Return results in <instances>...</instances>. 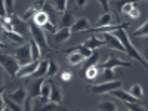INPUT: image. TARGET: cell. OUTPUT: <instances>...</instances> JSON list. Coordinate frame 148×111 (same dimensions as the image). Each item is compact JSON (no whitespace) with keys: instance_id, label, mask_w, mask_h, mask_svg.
I'll return each mask as SVG.
<instances>
[{"instance_id":"obj_18","label":"cell","mask_w":148,"mask_h":111,"mask_svg":"<svg viewBox=\"0 0 148 111\" xmlns=\"http://www.w3.org/2000/svg\"><path fill=\"white\" fill-rule=\"evenodd\" d=\"M67 61H68V64H70V65H79V64L84 62V58H83L79 52L73 51V52H70V53H68Z\"/></svg>"},{"instance_id":"obj_13","label":"cell","mask_w":148,"mask_h":111,"mask_svg":"<svg viewBox=\"0 0 148 111\" xmlns=\"http://www.w3.org/2000/svg\"><path fill=\"white\" fill-rule=\"evenodd\" d=\"M49 101H52L55 104H61L62 101V92L55 83L51 82V93H49Z\"/></svg>"},{"instance_id":"obj_22","label":"cell","mask_w":148,"mask_h":111,"mask_svg":"<svg viewBox=\"0 0 148 111\" xmlns=\"http://www.w3.org/2000/svg\"><path fill=\"white\" fill-rule=\"evenodd\" d=\"M83 46H86V47H89V49H92V51H93V49L99 47V46H104V40L98 39V37L93 34L89 40H86V42H84V45H83Z\"/></svg>"},{"instance_id":"obj_8","label":"cell","mask_w":148,"mask_h":111,"mask_svg":"<svg viewBox=\"0 0 148 111\" xmlns=\"http://www.w3.org/2000/svg\"><path fill=\"white\" fill-rule=\"evenodd\" d=\"M10 21H12V27H14V31L24 36L27 33V27H25V22H24L22 18H19L18 15H10Z\"/></svg>"},{"instance_id":"obj_34","label":"cell","mask_w":148,"mask_h":111,"mask_svg":"<svg viewBox=\"0 0 148 111\" xmlns=\"http://www.w3.org/2000/svg\"><path fill=\"white\" fill-rule=\"evenodd\" d=\"M126 105H127V110H132V111H145L147 110L139 102H126Z\"/></svg>"},{"instance_id":"obj_20","label":"cell","mask_w":148,"mask_h":111,"mask_svg":"<svg viewBox=\"0 0 148 111\" xmlns=\"http://www.w3.org/2000/svg\"><path fill=\"white\" fill-rule=\"evenodd\" d=\"M74 21H76V18H74V14H71V12H64L62 14V19H61V24H62V28H70Z\"/></svg>"},{"instance_id":"obj_31","label":"cell","mask_w":148,"mask_h":111,"mask_svg":"<svg viewBox=\"0 0 148 111\" xmlns=\"http://www.w3.org/2000/svg\"><path fill=\"white\" fill-rule=\"evenodd\" d=\"M53 8H55L56 12L64 14L67 10V0H53Z\"/></svg>"},{"instance_id":"obj_33","label":"cell","mask_w":148,"mask_h":111,"mask_svg":"<svg viewBox=\"0 0 148 111\" xmlns=\"http://www.w3.org/2000/svg\"><path fill=\"white\" fill-rule=\"evenodd\" d=\"M56 73H58V67H56V64L53 62V61H49V65H47V73H46V76H47V77H52V76H55Z\"/></svg>"},{"instance_id":"obj_46","label":"cell","mask_w":148,"mask_h":111,"mask_svg":"<svg viewBox=\"0 0 148 111\" xmlns=\"http://www.w3.org/2000/svg\"><path fill=\"white\" fill-rule=\"evenodd\" d=\"M0 110H5V101H3V95L0 93Z\"/></svg>"},{"instance_id":"obj_36","label":"cell","mask_w":148,"mask_h":111,"mask_svg":"<svg viewBox=\"0 0 148 111\" xmlns=\"http://www.w3.org/2000/svg\"><path fill=\"white\" fill-rule=\"evenodd\" d=\"M14 2H15V0H5V8H6L8 15L14 14Z\"/></svg>"},{"instance_id":"obj_40","label":"cell","mask_w":148,"mask_h":111,"mask_svg":"<svg viewBox=\"0 0 148 111\" xmlns=\"http://www.w3.org/2000/svg\"><path fill=\"white\" fill-rule=\"evenodd\" d=\"M43 28H45V30H47L49 33H52V34H53V33L56 31V28H55V25H53V24H52L51 21H47V22L45 24V25H43Z\"/></svg>"},{"instance_id":"obj_2","label":"cell","mask_w":148,"mask_h":111,"mask_svg":"<svg viewBox=\"0 0 148 111\" xmlns=\"http://www.w3.org/2000/svg\"><path fill=\"white\" fill-rule=\"evenodd\" d=\"M0 65H2L6 73L10 77H16V73L19 70V64L15 56L12 55H6V53H0Z\"/></svg>"},{"instance_id":"obj_45","label":"cell","mask_w":148,"mask_h":111,"mask_svg":"<svg viewBox=\"0 0 148 111\" xmlns=\"http://www.w3.org/2000/svg\"><path fill=\"white\" fill-rule=\"evenodd\" d=\"M88 5V0H76V6L77 8H83Z\"/></svg>"},{"instance_id":"obj_39","label":"cell","mask_w":148,"mask_h":111,"mask_svg":"<svg viewBox=\"0 0 148 111\" xmlns=\"http://www.w3.org/2000/svg\"><path fill=\"white\" fill-rule=\"evenodd\" d=\"M56 108H58V104H55V102H52V101L46 102V104L42 107V110H46V111H52V110H56Z\"/></svg>"},{"instance_id":"obj_44","label":"cell","mask_w":148,"mask_h":111,"mask_svg":"<svg viewBox=\"0 0 148 111\" xmlns=\"http://www.w3.org/2000/svg\"><path fill=\"white\" fill-rule=\"evenodd\" d=\"M61 79H62L64 82L71 80V73H70V71H64V73H62V76H61Z\"/></svg>"},{"instance_id":"obj_42","label":"cell","mask_w":148,"mask_h":111,"mask_svg":"<svg viewBox=\"0 0 148 111\" xmlns=\"http://www.w3.org/2000/svg\"><path fill=\"white\" fill-rule=\"evenodd\" d=\"M8 15L6 8H5V0H0V18H5Z\"/></svg>"},{"instance_id":"obj_24","label":"cell","mask_w":148,"mask_h":111,"mask_svg":"<svg viewBox=\"0 0 148 111\" xmlns=\"http://www.w3.org/2000/svg\"><path fill=\"white\" fill-rule=\"evenodd\" d=\"M5 34H6V37H9V39L14 42L15 45H24L25 43V39L21 36V34H18V33H15V31H5Z\"/></svg>"},{"instance_id":"obj_5","label":"cell","mask_w":148,"mask_h":111,"mask_svg":"<svg viewBox=\"0 0 148 111\" xmlns=\"http://www.w3.org/2000/svg\"><path fill=\"white\" fill-rule=\"evenodd\" d=\"M14 56L16 58L19 67L31 62L33 59H31V47H30V43H28V45H27V43L21 45L16 51H15V55H14Z\"/></svg>"},{"instance_id":"obj_3","label":"cell","mask_w":148,"mask_h":111,"mask_svg":"<svg viewBox=\"0 0 148 111\" xmlns=\"http://www.w3.org/2000/svg\"><path fill=\"white\" fill-rule=\"evenodd\" d=\"M28 30H30V33H31V39H33L37 45H39L40 51L47 52V51H49V46H47V42H46V39H45V33L42 31V28L37 27L36 24L33 22L31 25L28 27Z\"/></svg>"},{"instance_id":"obj_32","label":"cell","mask_w":148,"mask_h":111,"mask_svg":"<svg viewBox=\"0 0 148 111\" xmlns=\"http://www.w3.org/2000/svg\"><path fill=\"white\" fill-rule=\"evenodd\" d=\"M49 93H51V82L43 80V83H42V89H40V95L49 98Z\"/></svg>"},{"instance_id":"obj_41","label":"cell","mask_w":148,"mask_h":111,"mask_svg":"<svg viewBox=\"0 0 148 111\" xmlns=\"http://www.w3.org/2000/svg\"><path fill=\"white\" fill-rule=\"evenodd\" d=\"M132 19H136V18H139V10L136 9V6H133V9L129 12V14H127Z\"/></svg>"},{"instance_id":"obj_48","label":"cell","mask_w":148,"mask_h":111,"mask_svg":"<svg viewBox=\"0 0 148 111\" xmlns=\"http://www.w3.org/2000/svg\"><path fill=\"white\" fill-rule=\"evenodd\" d=\"M2 83H3V82H2V77H0V93H2V90H3V86H2Z\"/></svg>"},{"instance_id":"obj_11","label":"cell","mask_w":148,"mask_h":111,"mask_svg":"<svg viewBox=\"0 0 148 111\" xmlns=\"http://www.w3.org/2000/svg\"><path fill=\"white\" fill-rule=\"evenodd\" d=\"M108 93H110V95H113V96H116V98H119V99L126 101V102H139V99L133 98L130 93H127V92H125V90H121L120 88H119V89H113V90H110Z\"/></svg>"},{"instance_id":"obj_26","label":"cell","mask_w":148,"mask_h":111,"mask_svg":"<svg viewBox=\"0 0 148 111\" xmlns=\"http://www.w3.org/2000/svg\"><path fill=\"white\" fill-rule=\"evenodd\" d=\"M30 47H31V59H33V61H39V58H40V55H42V51H40L39 45H37L33 39L30 40Z\"/></svg>"},{"instance_id":"obj_38","label":"cell","mask_w":148,"mask_h":111,"mask_svg":"<svg viewBox=\"0 0 148 111\" xmlns=\"http://www.w3.org/2000/svg\"><path fill=\"white\" fill-rule=\"evenodd\" d=\"M88 59H89V61H88V62H89V65H95V64H96V61L99 59V52H98V51L92 52V55H90Z\"/></svg>"},{"instance_id":"obj_9","label":"cell","mask_w":148,"mask_h":111,"mask_svg":"<svg viewBox=\"0 0 148 111\" xmlns=\"http://www.w3.org/2000/svg\"><path fill=\"white\" fill-rule=\"evenodd\" d=\"M37 65H39V61H31V62L25 64V65H21L18 73H16V77H27L31 76V74L36 71Z\"/></svg>"},{"instance_id":"obj_16","label":"cell","mask_w":148,"mask_h":111,"mask_svg":"<svg viewBox=\"0 0 148 111\" xmlns=\"http://www.w3.org/2000/svg\"><path fill=\"white\" fill-rule=\"evenodd\" d=\"M47 21H49V16H47V14L45 10H39V12H36V14H34L33 22L36 24L37 27H43Z\"/></svg>"},{"instance_id":"obj_19","label":"cell","mask_w":148,"mask_h":111,"mask_svg":"<svg viewBox=\"0 0 148 111\" xmlns=\"http://www.w3.org/2000/svg\"><path fill=\"white\" fill-rule=\"evenodd\" d=\"M101 76L98 79V83H104V82H111L114 80V73H113V68H102Z\"/></svg>"},{"instance_id":"obj_12","label":"cell","mask_w":148,"mask_h":111,"mask_svg":"<svg viewBox=\"0 0 148 111\" xmlns=\"http://www.w3.org/2000/svg\"><path fill=\"white\" fill-rule=\"evenodd\" d=\"M8 98H9V99H12L14 102L19 104V105H24V101H25V98H27V89L19 88L15 92H12L10 95H8Z\"/></svg>"},{"instance_id":"obj_4","label":"cell","mask_w":148,"mask_h":111,"mask_svg":"<svg viewBox=\"0 0 148 111\" xmlns=\"http://www.w3.org/2000/svg\"><path fill=\"white\" fill-rule=\"evenodd\" d=\"M121 88V82L120 80H111V82H104V83H98V84H93L89 88V92L92 93H108L110 90L113 89H119Z\"/></svg>"},{"instance_id":"obj_27","label":"cell","mask_w":148,"mask_h":111,"mask_svg":"<svg viewBox=\"0 0 148 111\" xmlns=\"http://www.w3.org/2000/svg\"><path fill=\"white\" fill-rule=\"evenodd\" d=\"M98 110H101V111H116L119 108L113 101H101L99 104H98Z\"/></svg>"},{"instance_id":"obj_28","label":"cell","mask_w":148,"mask_h":111,"mask_svg":"<svg viewBox=\"0 0 148 111\" xmlns=\"http://www.w3.org/2000/svg\"><path fill=\"white\" fill-rule=\"evenodd\" d=\"M3 101H5V110H14V111H19V110H24L22 105L14 102L12 99H9L8 96H3Z\"/></svg>"},{"instance_id":"obj_7","label":"cell","mask_w":148,"mask_h":111,"mask_svg":"<svg viewBox=\"0 0 148 111\" xmlns=\"http://www.w3.org/2000/svg\"><path fill=\"white\" fill-rule=\"evenodd\" d=\"M71 33H80V31H88L90 30V24L88 18H76L74 24L70 27Z\"/></svg>"},{"instance_id":"obj_6","label":"cell","mask_w":148,"mask_h":111,"mask_svg":"<svg viewBox=\"0 0 148 111\" xmlns=\"http://www.w3.org/2000/svg\"><path fill=\"white\" fill-rule=\"evenodd\" d=\"M43 77H39V79H34L33 82H30L27 84V95L30 98H34V96H39L40 95V89H42V83H43Z\"/></svg>"},{"instance_id":"obj_10","label":"cell","mask_w":148,"mask_h":111,"mask_svg":"<svg viewBox=\"0 0 148 111\" xmlns=\"http://www.w3.org/2000/svg\"><path fill=\"white\" fill-rule=\"evenodd\" d=\"M116 67H130L132 68V64L130 62H126V61H121L116 56H111L107 62H104L101 65V68H116Z\"/></svg>"},{"instance_id":"obj_1","label":"cell","mask_w":148,"mask_h":111,"mask_svg":"<svg viewBox=\"0 0 148 111\" xmlns=\"http://www.w3.org/2000/svg\"><path fill=\"white\" fill-rule=\"evenodd\" d=\"M113 34L117 37V39L120 40V43L123 45V47H125V52L130 56V58H135V59H138L139 62L144 65V67H147L148 64H147V61H145V58L138 52V49L135 47L132 43H130V40H129V37H127V34H126V31H125V28H119V30H116V31H113Z\"/></svg>"},{"instance_id":"obj_35","label":"cell","mask_w":148,"mask_h":111,"mask_svg":"<svg viewBox=\"0 0 148 111\" xmlns=\"http://www.w3.org/2000/svg\"><path fill=\"white\" fill-rule=\"evenodd\" d=\"M147 33H148V21H145L144 22V25H141L138 30H135V33H133V36H147Z\"/></svg>"},{"instance_id":"obj_49","label":"cell","mask_w":148,"mask_h":111,"mask_svg":"<svg viewBox=\"0 0 148 111\" xmlns=\"http://www.w3.org/2000/svg\"><path fill=\"white\" fill-rule=\"evenodd\" d=\"M2 19H3V18H0V31H3V25H2Z\"/></svg>"},{"instance_id":"obj_47","label":"cell","mask_w":148,"mask_h":111,"mask_svg":"<svg viewBox=\"0 0 148 111\" xmlns=\"http://www.w3.org/2000/svg\"><path fill=\"white\" fill-rule=\"evenodd\" d=\"M0 49H6V45L3 42H0Z\"/></svg>"},{"instance_id":"obj_23","label":"cell","mask_w":148,"mask_h":111,"mask_svg":"<svg viewBox=\"0 0 148 111\" xmlns=\"http://www.w3.org/2000/svg\"><path fill=\"white\" fill-rule=\"evenodd\" d=\"M111 21H113V15H111V12H104V14L101 15V18L98 19V22H96V28L110 25Z\"/></svg>"},{"instance_id":"obj_30","label":"cell","mask_w":148,"mask_h":111,"mask_svg":"<svg viewBox=\"0 0 148 111\" xmlns=\"http://www.w3.org/2000/svg\"><path fill=\"white\" fill-rule=\"evenodd\" d=\"M74 51H76V52H79V53H80V55H82L84 59H88V58L92 55V52H93L92 49L86 47V46H83V45H82V46H77V47H74Z\"/></svg>"},{"instance_id":"obj_37","label":"cell","mask_w":148,"mask_h":111,"mask_svg":"<svg viewBox=\"0 0 148 111\" xmlns=\"http://www.w3.org/2000/svg\"><path fill=\"white\" fill-rule=\"evenodd\" d=\"M133 6H135V3H130V2H126L125 5L121 6V14H125V15H127L129 12L133 9Z\"/></svg>"},{"instance_id":"obj_17","label":"cell","mask_w":148,"mask_h":111,"mask_svg":"<svg viewBox=\"0 0 148 111\" xmlns=\"http://www.w3.org/2000/svg\"><path fill=\"white\" fill-rule=\"evenodd\" d=\"M47 101H49V98L42 96V95L31 98V110H42V107H43Z\"/></svg>"},{"instance_id":"obj_14","label":"cell","mask_w":148,"mask_h":111,"mask_svg":"<svg viewBox=\"0 0 148 111\" xmlns=\"http://www.w3.org/2000/svg\"><path fill=\"white\" fill-rule=\"evenodd\" d=\"M70 36H71L70 28H61L59 31L53 33V40H55V43H64L70 39Z\"/></svg>"},{"instance_id":"obj_25","label":"cell","mask_w":148,"mask_h":111,"mask_svg":"<svg viewBox=\"0 0 148 111\" xmlns=\"http://www.w3.org/2000/svg\"><path fill=\"white\" fill-rule=\"evenodd\" d=\"M127 24H121V25H105V27H99V28H95L93 33H113L119 28H126Z\"/></svg>"},{"instance_id":"obj_21","label":"cell","mask_w":148,"mask_h":111,"mask_svg":"<svg viewBox=\"0 0 148 111\" xmlns=\"http://www.w3.org/2000/svg\"><path fill=\"white\" fill-rule=\"evenodd\" d=\"M98 74H99V68H98L96 65H89L88 70H86L84 73H83V71L80 73V76H82V77L86 76L89 80H95V79L98 77Z\"/></svg>"},{"instance_id":"obj_15","label":"cell","mask_w":148,"mask_h":111,"mask_svg":"<svg viewBox=\"0 0 148 111\" xmlns=\"http://www.w3.org/2000/svg\"><path fill=\"white\" fill-rule=\"evenodd\" d=\"M47 65H49V61H42V62H39V65H37L36 71L31 74L33 79H39V77H45L46 73H47Z\"/></svg>"},{"instance_id":"obj_29","label":"cell","mask_w":148,"mask_h":111,"mask_svg":"<svg viewBox=\"0 0 148 111\" xmlns=\"http://www.w3.org/2000/svg\"><path fill=\"white\" fill-rule=\"evenodd\" d=\"M129 93L133 96V98H136V99H142V96H144V92H142V88H141V84H133L132 88H130V90H129Z\"/></svg>"},{"instance_id":"obj_43","label":"cell","mask_w":148,"mask_h":111,"mask_svg":"<svg viewBox=\"0 0 148 111\" xmlns=\"http://www.w3.org/2000/svg\"><path fill=\"white\" fill-rule=\"evenodd\" d=\"M99 2V5L102 6L104 12H110V3H108V0H98Z\"/></svg>"}]
</instances>
